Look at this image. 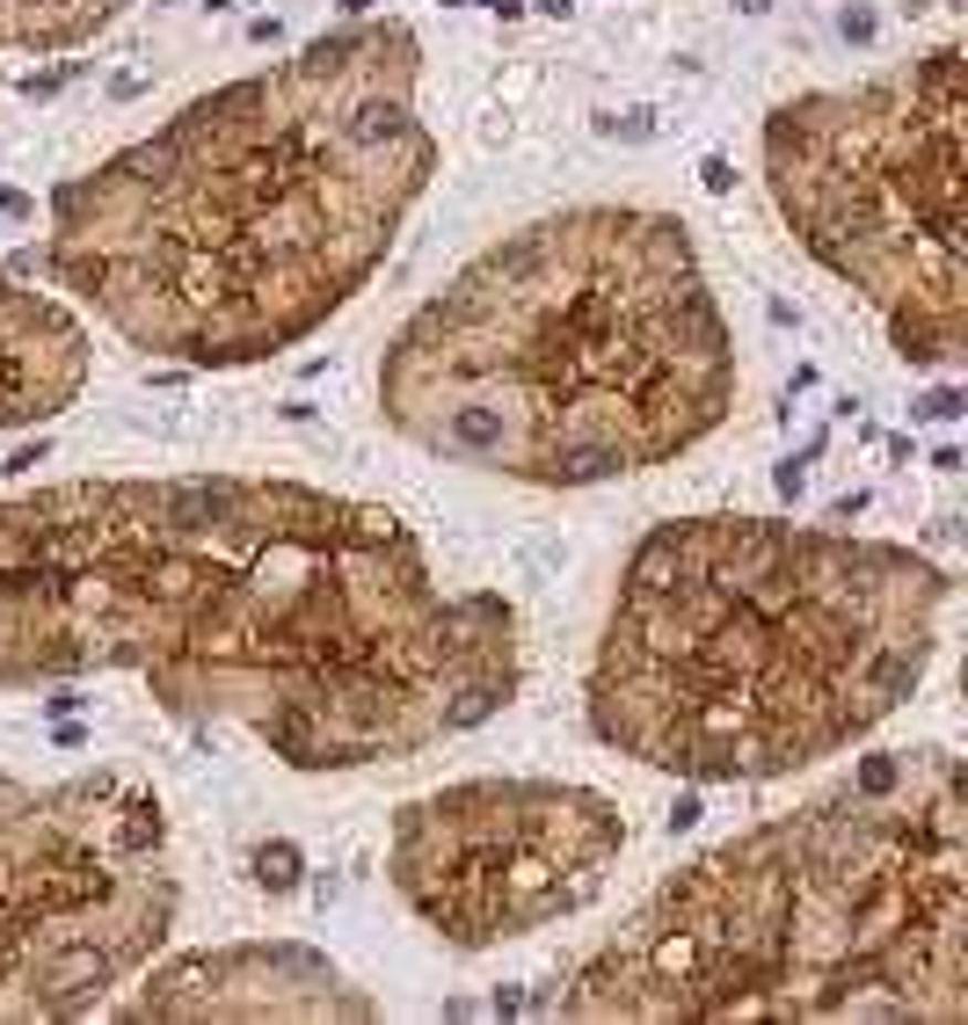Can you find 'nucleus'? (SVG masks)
<instances>
[{
  "instance_id": "f257e3e1",
  "label": "nucleus",
  "mask_w": 968,
  "mask_h": 1025,
  "mask_svg": "<svg viewBox=\"0 0 968 1025\" xmlns=\"http://www.w3.org/2000/svg\"><path fill=\"white\" fill-rule=\"evenodd\" d=\"M146 677L168 720L365 771L517 698V611L444 590L393 509L299 480H66L0 503V691Z\"/></svg>"
},
{
  "instance_id": "f03ea898",
  "label": "nucleus",
  "mask_w": 968,
  "mask_h": 1025,
  "mask_svg": "<svg viewBox=\"0 0 968 1025\" xmlns=\"http://www.w3.org/2000/svg\"><path fill=\"white\" fill-rule=\"evenodd\" d=\"M415 81L423 52L393 15L314 36L66 182L44 255L15 270H52L154 357H277L365 292L423 197L438 139Z\"/></svg>"
},
{
  "instance_id": "7ed1b4c3",
  "label": "nucleus",
  "mask_w": 968,
  "mask_h": 1025,
  "mask_svg": "<svg viewBox=\"0 0 968 1025\" xmlns=\"http://www.w3.org/2000/svg\"><path fill=\"white\" fill-rule=\"evenodd\" d=\"M561 1018H968V785L954 749L866 757L838 793L677 866L546 996Z\"/></svg>"
},
{
  "instance_id": "20e7f679",
  "label": "nucleus",
  "mask_w": 968,
  "mask_h": 1025,
  "mask_svg": "<svg viewBox=\"0 0 968 1025\" xmlns=\"http://www.w3.org/2000/svg\"><path fill=\"white\" fill-rule=\"evenodd\" d=\"M961 582L779 517L655 524L590 662V735L685 785H765L917 698Z\"/></svg>"
},
{
  "instance_id": "39448f33",
  "label": "nucleus",
  "mask_w": 968,
  "mask_h": 1025,
  "mask_svg": "<svg viewBox=\"0 0 968 1025\" xmlns=\"http://www.w3.org/2000/svg\"><path fill=\"white\" fill-rule=\"evenodd\" d=\"M728 408L736 342L699 247L641 204H576L481 247L379 364V415L415 452L539 487L649 473Z\"/></svg>"
},
{
  "instance_id": "423d86ee",
  "label": "nucleus",
  "mask_w": 968,
  "mask_h": 1025,
  "mask_svg": "<svg viewBox=\"0 0 968 1025\" xmlns=\"http://www.w3.org/2000/svg\"><path fill=\"white\" fill-rule=\"evenodd\" d=\"M765 182L830 277L866 292L903 364L968 357L961 52L860 87H816L765 117Z\"/></svg>"
},
{
  "instance_id": "0eeeda50",
  "label": "nucleus",
  "mask_w": 968,
  "mask_h": 1025,
  "mask_svg": "<svg viewBox=\"0 0 968 1025\" xmlns=\"http://www.w3.org/2000/svg\"><path fill=\"white\" fill-rule=\"evenodd\" d=\"M176 923L160 793L131 771H0V1025L95 1011Z\"/></svg>"
},
{
  "instance_id": "6e6552de",
  "label": "nucleus",
  "mask_w": 968,
  "mask_h": 1025,
  "mask_svg": "<svg viewBox=\"0 0 968 1025\" xmlns=\"http://www.w3.org/2000/svg\"><path fill=\"white\" fill-rule=\"evenodd\" d=\"M627 815L568 779H459L393 815L387 880L459 953L525 939L604 895Z\"/></svg>"
},
{
  "instance_id": "1a4fd4ad",
  "label": "nucleus",
  "mask_w": 968,
  "mask_h": 1025,
  "mask_svg": "<svg viewBox=\"0 0 968 1025\" xmlns=\"http://www.w3.org/2000/svg\"><path fill=\"white\" fill-rule=\"evenodd\" d=\"M124 1018H379L314 945H219L160 968Z\"/></svg>"
},
{
  "instance_id": "9d476101",
  "label": "nucleus",
  "mask_w": 968,
  "mask_h": 1025,
  "mask_svg": "<svg viewBox=\"0 0 968 1025\" xmlns=\"http://www.w3.org/2000/svg\"><path fill=\"white\" fill-rule=\"evenodd\" d=\"M88 385V328L44 292L0 277V430H30Z\"/></svg>"
},
{
  "instance_id": "9b49d317",
  "label": "nucleus",
  "mask_w": 968,
  "mask_h": 1025,
  "mask_svg": "<svg viewBox=\"0 0 968 1025\" xmlns=\"http://www.w3.org/2000/svg\"><path fill=\"white\" fill-rule=\"evenodd\" d=\"M299 873H306V858H299V844H292V836H277V844H263V852H255V887H270V895H292V887H299Z\"/></svg>"
},
{
  "instance_id": "f8f14e48",
  "label": "nucleus",
  "mask_w": 968,
  "mask_h": 1025,
  "mask_svg": "<svg viewBox=\"0 0 968 1025\" xmlns=\"http://www.w3.org/2000/svg\"><path fill=\"white\" fill-rule=\"evenodd\" d=\"M961 408H968V400H961V385H933V393L917 400V415H925V422H954Z\"/></svg>"
},
{
  "instance_id": "ddd939ff",
  "label": "nucleus",
  "mask_w": 968,
  "mask_h": 1025,
  "mask_svg": "<svg viewBox=\"0 0 968 1025\" xmlns=\"http://www.w3.org/2000/svg\"><path fill=\"white\" fill-rule=\"evenodd\" d=\"M838 30L852 36V44H874V8H845V22Z\"/></svg>"
},
{
  "instance_id": "4468645a",
  "label": "nucleus",
  "mask_w": 968,
  "mask_h": 1025,
  "mask_svg": "<svg viewBox=\"0 0 968 1025\" xmlns=\"http://www.w3.org/2000/svg\"><path fill=\"white\" fill-rule=\"evenodd\" d=\"M699 182H706V190H714V197H722V190H728V182H736V168H728V160H722V154H706V168H699Z\"/></svg>"
},
{
  "instance_id": "2eb2a0df",
  "label": "nucleus",
  "mask_w": 968,
  "mask_h": 1025,
  "mask_svg": "<svg viewBox=\"0 0 968 1025\" xmlns=\"http://www.w3.org/2000/svg\"><path fill=\"white\" fill-rule=\"evenodd\" d=\"M44 458H52V444H44V436H36V444H22V452L8 458V473H36V466H44Z\"/></svg>"
},
{
  "instance_id": "dca6fc26",
  "label": "nucleus",
  "mask_w": 968,
  "mask_h": 1025,
  "mask_svg": "<svg viewBox=\"0 0 968 1025\" xmlns=\"http://www.w3.org/2000/svg\"><path fill=\"white\" fill-rule=\"evenodd\" d=\"M604 131H612V139H649L655 124H649V117H641V109H634V117H627V124H619V117H604Z\"/></svg>"
},
{
  "instance_id": "f3484780",
  "label": "nucleus",
  "mask_w": 968,
  "mask_h": 1025,
  "mask_svg": "<svg viewBox=\"0 0 968 1025\" xmlns=\"http://www.w3.org/2000/svg\"><path fill=\"white\" fill-rule=\"evenodd\" d=\"M699 822V793H677V807H670V829H692Z\"/></svg>"
},
{
  "instance_id": "a211bd4d",
  "label": "nucleus",
  "mask_w": 968,
  "mask_h": 1025,
  "mask_svg": "<svg viewBox=\"0 0 968 1025\" xmlns=\"http://www.w3.org/2000/svg\"><path fill=\"white\" fill-rule=\"evenodd\" d=\"M860 509H866V495H860V487H852V495H838V503H830V524H852V517H860Z\"/></svg>"
},
{
  "instance_id": "6ab92c4d",
  "label": "nucleus",
  "mask_w": 968,
  "mask_h": 1025,
  "mask_svg": "<svg viewBox=\"0 0 968 1025\" xmlns=\"http://www.w3.org/2000/svg\"><path fill=\"white\" fill-rule=\"evenodd\" d=\"M343 15H350V22H357V15H371V0H343Z\"/></svg>"
},
{
  "instance_id": "aec40b11",
  "label": "nucleus",
  "mask_w": 968,
  "mask_h": 1025,
  "mask_svg": "<svg viewBox=\"0 0 968 1025\" xmlns=\"http://www.w3.org/2000/svg\"><path fill=\"white\" fill-rule=\"evenodd\" d=\"M736 8H743V15H765V8H772V0H736Z\"/></svg>"
}]
</instances>
